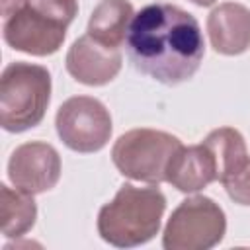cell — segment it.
<instances>
[{
    "label": "cell",
    "mask_w": 250,
    "mask_h": 250,
    "mask_svg": "<svg viewBox=\"0 0 250 250\" xmlns=\"http://www.w3.org/2000/svg\"><path fill=\"white\" fill-rule=\"evenodd\" d=\"M182 141L158 129H131L111 146V160L119 174L129 180L158 186L166 182V168Z\"/></svg>",
    "instance_id": "5"
},
{
    "label": "cell",
    "mask_w": 250,
    "mask_h": 250,
    "mask_svg": "<svg viewBox=\"0 0 250 250\" xmlns=\"http://www.w3.org/2000/svg\"><path fill=\"white\" fill-rule=\"evenodd\" d=\"M51 102V72L33 62H10L0 76V125L8 133L37 127Z\"/></svg>",
    "instance_id": "4"
},
{
    "label": "cell",
    "mask_w": 250,
    "mask_h": 250,
    "mask_svg": "<svg viewBox=\"0 0 250 250\" xmlns=\"http://www.w3.org/2000/svg\"><path fill=\"white\" fill-rule=\"evenodd\" d=\"M23 4V0H2V16L10 18L16 10H20Z\"/></svg>",
    "instance_id": "16"
},
{
    "label": "cell",
    "mask_w": 250,
    "mask_h": 250,
    "mask_svg": "<svg viewBox=\"0 0 250 250\" xmlns=\"http://www.w3.org/2000/svg\"><path fill=\"white\" fill-rule=\"evenodd\" d=\"M189 2H193L195 6H201V8H205V6H213L217 0H189Z\"/></svg>",
    "instance_id": "17"
},
{
    "label": "cell",
    "mask_w": 250,
    "mask_h": 250,
    "mask_svg": "<svg viewBox=\"0 0 250 250\" xmlns=\"http://www.w3.org/2000/svg\"><path fill=\"white\" fill-rule=\"evenodd\" d=\"M227 195L238 205H250V156L221 180Z\"/></svg>",
    "instance_id": "15"
},
{
    "label": "cell",
    "mask_w": 250,
    "mask_h": 250,
    "mask_svg": "<svg viewBox=\"0 0 250 250\" xmlns=\"http://www.w3.org/2000/svg\"><path fill=\"white\" fill-rule=\"evenodd\" d=\"M55 127L64 146L82 154L102 150L113 131L107 107L92 96H72L62 102L55 115Z\"/></svg>",
    "instance_id": "7"
},
{
    "label": "cell",
    "mask_w": 250,
    "mask_h": 250,
    "mask_svg": "<svg viewBox=\"0 0 250 250\" xmlns=\"http://www.w3.org/2000/svg\"><path fill=\"white\" fill-rule=\"evenodd\" d=\"M123 55L119 49L98 43L92 35H80L66 51L64 66L68 74L86 86L109 84L121 70Z\"/></svg>",
    "instance_id": "9"
},
{
    "label": "cell",
    "mask_w": 250,
    "mask_h": 250,
    "mask_svg": "<svg viewBox=\"0 0 250 250\" xmlns=\"http://www.w3.org/2000/svg\"><path fill=\"white\" fill-rule=\"evenodd\" d=\"M166 182L182 193H195L217 182V166L209 148L203 143L182 145L168 162Z\"/></svg>",
    "instance_id": "11"
},
{
    "label": "cell",
    "mask_w": 250,
    "mask_h": 250,
    "mask_svg": "<svg viewBox=\"0 0 250 250\" xmlns=\"http://www.w3.org/2000/svg\"><path fill=\"white\" fill-rule=\"evenodd\" d=\"M203 145L213 154L217 166V182H221L227 174L238 168L248 158V148L242 133L234 127H219L213 129L205 139Z\"/></svg>",
    "instance_id": "14"
},
{
    "label": "cell",
    "mask_w": 250,
    "mask_h": 250,
    "mask_svg": "<svg viewBox=\"0 0 250 250\" xmlns=\"http://www.w3.org/2000/svg\"><path fill=\"white\" fill-rule=\"evenodd\" d=\"M61 156L49 143L29 141L10 154L8 178L14 188L31 195L53 189L61 180Z\"/></svg>",
    "instance_id": "8"
},
{
    "label": "cell",
    "mask_w": 250,
    "mask_h": 250,
    "mask_svg": "<svg viewBox=\"0 0 250 250\" xmlns=\"http://www.w3.org/2000/svg\"><path fill=\"white\" fill-rule=\"evenodd\" d=\"M125 47L141 74L166 86L193 78L205 55L199 21L184 8L166 2L148 4L135 14Z\"/></svg>",
    "instance_id": "1"
},
{
    "label": "cell",
    "mask_w": 250,
    "mask_h": 250,
    "mask_svg": "<svg viewBox=\"0 0 250 250\" xmlns=\"http://www.w3.org/2000/svg\"><path fill=\"white\" fill-rule=\"evenodd\" d=\"M207 35L219 55H242L250 47V8L238 2H223L207 16Z\"/></svg>",
    "instance_id": "10"
},
{
    "label": "cell",
    "mask_w": 250,
    "mask_h": 250,
    "mask_svg": "<svg viewBox=\"0 0 250 250\" xmlns=\"http://www.w3.org/2000/svg\"><path fill=\"white\" fill-rule=\"evenodd\" d=\"M0 211H2V234L8 238L23 236L37 219V205L33 195L21 189H12L6 184L0 186Z\"/></svg>",
    "instance_id": "13"
},
{
    "label": "cell",
    "mask_w": 250,
    "mask_h": 250,
    "mask_svg": "<svg viewBox=\"0 0 250 250\" xmlns=\"http://www.w3.org/2000/svg\"><path fill=\"white\" fill-rule=\"evenodd\" d=\"M166 197L156 186L123 184L98 213V234L115 248H135L152 240L162 225Z\"/></svg>",
    "instance_id": "2"
},
{
    "label": "cell",
    "mask_w": 250,
    "mask_h": 250,
    "mask_svg": "<svg viewBox=\"0 0 250 250\" xmlns=\"http://www.w3.org/2000/svg\"><path fill=\"white\" fill-rule=\"evenodd\" d=\"M133 18L135 10L129 0H102L90 14L86 33L105 47L119 49L127 41Z\"/></svg>",
    "instance_id": "12"
},
{
    "label": "cell",
    "mask_w": 250,
    "mask_h": 250,
    "mask_svg": "<svg viewBox=\"0 0 250 250\" xmlns=\"http://www.w3.org/2000/svg\"><path fill=\"white\" fill-rule=\"evenodd\" d=\"M227 232V217L219 203L207 195L184 199L168 217L162 232L164 250H209Z\"/></svg>",
    "instance_id": "6"
},
{
    "label": "cell",
    "mask_w": 250,
    "mask_h": 250,
    "mask_svg": "<svg viewBox=\"0 0 250 250\" xmlns=\"http://www.w3.org/2000/svg\"><path fill=\"white\" fill-rule=\"evenodd\" d=\"M76 14L78 0H23L21 8L6 18L2 35L14 51L49 57L61 49Z\"/></svg>",
    "instance_id": "3"
}]
</instances>
